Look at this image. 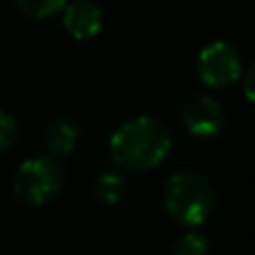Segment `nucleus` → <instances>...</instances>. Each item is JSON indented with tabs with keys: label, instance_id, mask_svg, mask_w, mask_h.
I'll return each instance as SVG.
<instances>
[{
	"label": "nucleus",
	"instance_id": "3",
	"mask_svg": "<svg viewBox=\"0 0 255 255\" xmlns=\"http://www.w3.org/2000/svg\"><path fill=\"white\" fill-rule=\"evenodd\" d=\"M63 184H65V170L54 154L25 159L13 175V193L27 206L47 204L61 193Z\"/></svg>",
	"mask_w": 255,
	"mask_h": 255
},
{
	"label": "nucleus",
	"instance_id": "5",
	"mask_svg": "<svg viewBox=\"0 0 255 255\" xmlns=\"http://www.w3.org/2000/svg\"><path fill=\"white\" fill-rule=\"evenodd\" d=\"M181 121L193 136L211 139L224 130V110L208 94H193L181 108Z\"/></svg>",
	"mask_w": 255,
	"mask_h": 255
},
{
	"label": "nucleus",
	"instance_id": "7",
	"mask_svg": "<svg viewBox=\"0 0 255 255\" xmlns=\"http://www.w3.org/2000/svg\"><path fill=\"white\" fill-rule=\"evenodd\" d=\"M81 139V130L74 121L70 119H56L52 121L45 132V145H47L49 154L54 157H67L76 150Z\"/></svg>",
	"mask_w": 255,
	"mask_h": 255
},
{
	"label": "nucleus",
	"instance_id": "10",
	"mask_svg": "<svg viewBox=\"0 0 255 255\" xmlns=\"http://www.w3.org/2000/svg\"><path fill=\"white\" fill-rule=\"evenodd\" d=\"M170 255H208V240L206 235L197 231H188L181 235L170 249Z\"/></svg>",
	"mask_w": 255,
	"mask_h": 255
},
{
	"label": "nucleus",
	"instance_id": "4",
	"mask_svg": "<svg viewBox=\"0 0 255 255\" xmlns=\"http://www.w3.org/2000/svg\"><path fill=\"white\" fill-rule=\"evenodd\" d=\"M242 56L226 40H213L197 56V76L208 88H229L242 79Z\"/></svg>",
	"mask_w": 255,
	"mask_h": 255
},
{
	"label": "nucleus",
	"instance_id": "6",
	"mask_svg": "<svg viewBox=\"0 0 255 255\" xmlns=\"http://www.w3.org/2000/svg\"><path fill=\"white\" fill-rule=\"evenodd\" d=\"M63 27L76 40H90L101 31L103 13L92 0H74L63 7Z\"/></svg>",
	"mask_w": 255,
	"mask_h": 255
},
{
	"label": "nucleus",
	"instance_id": "2",
	"mask_svg": "<svg viewBox=\"0 0 255 255\" xmlns=\"http://www.w3.org/2000/svg\"><path fill=\"white\" fill-rule=\"evenodd\" d=\"M163 208L181 226L197 229L215 211V190L195 172H177L163 186Z\"/></svg>",
	"mask_w": 255,
	"mask_h": 255
},
{
	"label": "nucleus",
	"instance_id": "12",
	"mask_svg": "<svg viewBox=\"0 0 255 255\" xmlns=\"http://www.w3.org/2000/svg\"><path fill=\"white\" fill-rule=\"evenodd\" d=\"M242 92L251 103H255V63L247 72H242Z\"/></svg>",
	"mask_w": 255,
	"mask_h": 255
},
{
	"label": "nucleus",
	"instance_id": "11",
	"mask_svg": "<svg viewBox=\"0 0 255 255\" xmlns=\"http://www.w3.org/2000/svg\"><path fill=\"white\" fill-rule=\"evenodd\" d=\"M18 141V124L7 110H0V152L9 150Z\"/></svg>",
	"mask_w": 255,
	"mask_h": 255
},
{
	"label": "nucleus",
	"instance_id": "1",
	"mask_svg": "<svg viewBox=\"0 0 255 255\" xmlns=\"http://www.w3.org/2000/svg\"><path fill=\"white\" fill-rule=\"evenodd\" d=\"M172 134L163 121L139 115L112 132L108 152L119 170L145 172L157 168L170 154Z\"/></svg>",
	"mask_w": 255,
	"mask_h": 255
},
{
	"label": "nucleus",
	"instance_id": "8",
	"mask_svg": "<svg viewBox=\"0 0 255 255\" xmlns=\"http://www.w3.org/2000/svg\"><path fill=\"white\" fill-rule=\"evenodd\" d=\"M94 195L101 204L115 206L128 195V179L119 170H106L94 181Z\"/></svg>",
	"mask_w": 255,
	"mask_h": 255
},
{
	"label": "nucleus",
	"instance_id": "9",
	"mask_svg": "<svg viewBox=\"0 0 255 255\" xmlns=\"http://www.w3.org/2000/svg\"><path fill=\"white\" fill-rule=\"evenodd\" d=\"M16 4L25 16L43 20V18L61 13L63 7L67 4V0H16Z\"/></svg>",
	"mask_w": 255,
	"mask_h": 255
}]
</instances>
